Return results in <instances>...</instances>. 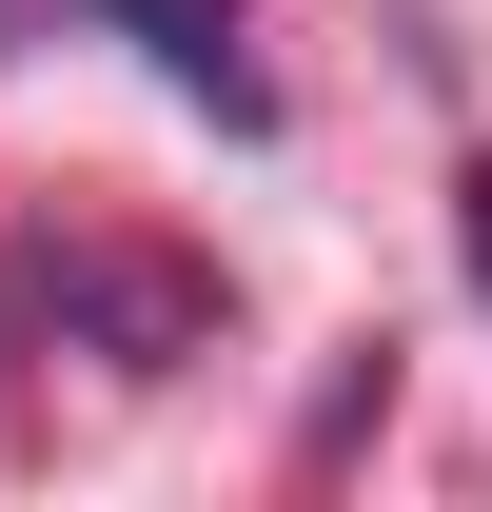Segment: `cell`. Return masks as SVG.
<instances>
[{
	"instance_id": "6da1fadb",
	"label": "cell",
	"mask_w": 492,
	"mask_h": 512,
	"mask_svg": "<svg viewBox=\"0 0 492 512\" xmlns=\"http://www.w3.org/2000/svg\"><path fill=\"white\" fill-rule=\"evenodd\" d=\"M20 335L40 355H99V375H197L217 355V276L158 237H20Z\"/></svg>"
},
{
	"instance_id": "7a4b0ae2",
	"label": "cell",
	"mask_w": 492,
	"mask_h": 512,
	"mask_svg": "<svg viewBox=\"0 0 492 512\" xmlns=\"http://www.w3.org/2000/svg\"><path fill=\"white\" fill-rule=\"evenodd\" d=\"M79 20H99V40H138V60H158V79H178V99H197V119H276V79H256L237 60V0H79Z\"/></svg>"
},
{
	"instance_id": "3957f363",
	"label": "cell",
	"mask_w": 492,
	"mask_h": 512,
	"mask_svg": "<svg viewBox=\"0 0 492 512\" xmlns=\"http://www.w3.org/2000/svg\"><path fill=\"white\" fill-rule=\"evenodd\" d=\"M453 237H473V276H492V158H473V178H453Z\"/></svg>"
}]
</instances>
